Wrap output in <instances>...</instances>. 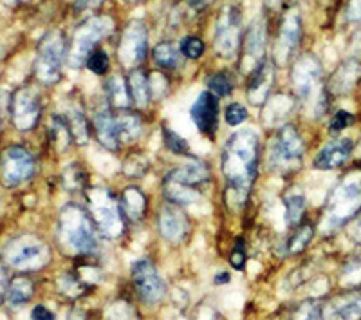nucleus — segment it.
Listing matches in <instances>:
<instances>
[{"mask_svg": "<svg viewBox=\"0 0 361 320\" xmlns=\"http://www.w3.org/2000/svg\"><path fill=\"white\" fill-rule=\"evenodd\" d=\"M259 136L251 129H244L226 141L222 150V176L238 205L250 197L259 169Z\"/></svg>", "mask_w": 361, "mask_h": 320, "instance_id": "1", "label": "nucleus"}, {"mask_svg": "<svg viewBox=\"0 0 361 320\" xmlns=\"http://www.w3.org/2000/svg\"><path fill=\"white\" fill-rule=\"evenodd\" d=\"M58 239L63 251L74 255H89L98 247L96 225L83 206L69 203L60 212L58 221Z\"/></svg>", "mask_w": 361, "mask_h": 320, "instance_id": "2", "label": "nucleus"}, {"mask_svg": "<svg viewBox=\"0 0 361 320\" xmlns=\"http://www.w3.org/2000/svg\"><path fill=\"white\" fill-rule=\"evenodd\" d=\"M209 177L204 161L192 158L164 177V197L177 206L193 205L201 197V185Z\"/></svg>", "mask_w": 361, "mask_h": 320, "instance_id": "3", "label": "nucleus"}, {"mask_svg": "<svg viewBox=\"0 0 361 320\" xmlns=\"http://www.w3.org/2000/svg\"><path fill=\"white\" fill-rule=\"evenodd\" d=\"M51 248L42 237L35 234H20L13 237L2 250L6 266L18 271H37L51 263Z\"/></svg>", "mask_w": 361, "mask_h": 320, "instance_id": "4", "label": "nucleus"}, {"mask_svg": "<svg viewBox=\"0 0 361 320\" xmlns=\"http://www.w3.org/2000/svg\"><path fill=\"white\" fill-rule=\"evenodd\" d=\"M322 66L312 54L300 57L293 67V85L302 102H312L316 116L327 111V98L322 89Z\"/></svg>", "mask_w": 361, "mask_h": 320, "instance_id": "5", "label": "nucleus"}, {"mask_svg": "<svg viewBox=\"0 0 361 320\" xmlns=\"http://www.w3.org/2000/svg\"><path fill=\"white\" fill-rule=\"evenodd\" d=\"M304 141L293 125H283L271 143L269 165L280 176L296 172L304 160Z\"/></svg>", "mask_w": 361, "mask_h": 320, "instance_id": "6", "label": "nucleus"}, {"mask_svg": "<svg viewBox=\"0 0 361 320\" xmlns=\"http://www.w3.org/2000/svg\"><path fill=\"white\" fill-rule=\"evenodd\" d=\"M67 44L62 31H49L38 44L35 58V76L45 85L56 83L60 80V69L66 62Z\"/></svg>", "mask_w": 361, "mask_h": 320, "instance_id": "7", "label": "nucleus"}, {"mask_svg": "<svg viewBox=\"0 0 361 320\" xmlns=\"http://www.w3.org/2000/svg\"><path fill=\"white\" fill-rule=\"evenodd\" d=\"M114 29V22L111 17H89L85 22L80 24V28L74 33L73 44L69 47V66L71 67H80L87 62V58L90 57L94 47L107 37Z\"/></svg>", "mask_w": 361, "mask_h": 320, "instance_id": "8", "label": "nucleus"}, {"mask_svg": "<svg viewBox=\"0 0 361 320\" xmlns=\"http://www.w3.org/2000/svg\"><path fill=\"white\" fill-rule=\"evenodd\" d=\"M90 218L94 221L96 228L102 232L105 237L116 239L125 232V221L121 206L116 201L109 190L94 189L89 194Z\"/></svg>", "mask_w": 361, "mask_h": 320, "instance_id": "9", "label": "nucleus"}, {"mask_svg": "<svg viewBox=\"0 0 361 320\" xmlns=\"http://www.w3.org/2000/svg\"><path fill=\"white\" fill-rule=\"evenodd\" d=\"M240 37H243V13L237 6H226L215 28V51L222 58L233 60L240 49Z\"/></svg>", "mask_w": 361, "mask_h": 320, "instance_id": "10", "label": "nucleus"}, {"mask_svg": "<svg viewBox=\"0 0 361 320\" xmlns=\"http://www.w3.org/2000/svg\"><path fill=\"white\" fill-rule=\"evenodd\" d=\"M37 161L24 147H9L0 156V181L4 186L22 185L35 174Z\"/></svg>", "mask_w": 361, "mask_h": 320, "instance_id": "11", "label": "nucleus"}, {"mask_svg": "<svg viewBox=\"0 0 361 320\" xmlns=\"http://www.w3.org/2000/svg\"><path fill=\"white\" fill-rule=\"evenodd\" d=\"M361 208V183L360 181L349 179L345 181L340 189L331 197L327 212V228L333 230L336 226H341L349 221L353 215H356L357 210Z\"/></svg>", "mask_w": 361, "mask_h": 320, "instance_id": "12", "label": "nucleus"}, {"mask_svg": "<svg viewBox=\"0 0 361 320\" xmlns=\"http://www.w3.org/2000/svg\"><path fill=\"white\" fill-rule=\"evenodd\" d=\"M132 283L140 299L148 306L161 302L166 295V284L152 261L148 259H140L132 264Z\"/></svg>", "mask_w": 361, "mask_h": 320, "instance_id": "13", "label": "nucleus"}, {"mask_svg": "<svg viewBox=\"0 0 361 320\" xmlns=\"http://www.w3.org/2000/svg\"><path fill=\"white\" fill-rule=\"evenodd\" d=\"M148 53V31L141 20L128 22L121 40H119L118 57L121 66L134 69L147 58Z\"/></svg>", "mask_w": 361, "mask_h": 320, "instance_id": "14", "label": "nucleus"}, {"mask_svg": "<svg viewBox=\"0 0 361 320\" xmlns=\"http://www.w3.org/2000/svg\"><path fill=\"white\" fill-rule=\"evenodd\" d=\"M9 112L18 131H31L37 127L42 114L40 95L33 87H20L13 93L9 102Z\"/></svg>", "mask_w": 361, "mask_h": 320, "instance_id": "15", "label": "nucleus"}, {"mask_svg": "<svg viewBox=\"0 0 361 320\" xmlns=\"http://www.w3.org/2000/svg\"><path fill=\"white\" fill-rule=\"evenodd\" d=\"M300 40H302V18L296 8L288 9L283 13V18L280 22L279 40L275 45V62L283 66L291 60L295 51L298 49Z\"/></svg>", "mask_w": 361, "mask_h": 320, "instance_id": "16", "label": "nucleus"}, {"mask_svg": "<svg viewBox=\"0 0 361 320\" xmlns=\"http://www.w3.org/2000/svg\"><path fill=\"white\" fill-rule=\"evenodd\" d=\"M190 116L195 127L206 136H214L219 127V100L209 90H204L193 102Z\"/></svg>", "mask_w": 361, "mask_h": 320, "instance_id": "17", "label": "nucleus"}, {"mask_svg": "<svg viewBox=\"0 0 361 320\" xmlns=\"http://www.w3.org/2000/svg\"><path fill=\"white\" fill-rule=\"evenodd\" d=\"M266 40H267L266 20H264V17H259L257 20L251 22L246 37H244L243 69H246V66H250L251 73H253V71L264 62L262 57H264V51H266Z\"/></svg>", "mask_w": 361, "mask_h": 320, "instance_id": "18", "label": "nucleus"}, {"mask_svg": "<svg viewBox=\"0 0 361 320\" xmlns=\"http://www.w3.org/2000/svg\"><path fill=\"white\" fill-rule=\"evenodd\" d=\"M273 83H275V66L271 60H264L251 73L250 83H247V100H250L251 105L262 107L267 102Z\"/></svg>", "mask_w": 361, "mask_h": 320, "instance_id": "19", "label": "nucleus"}, {"mask_svg": "<svg viewBox=\"0 0 361 320\" xmlns=\"http://www.w3.org/2000/svg\"><path fill=\"white\" fill-rule=\"evenodd\" d=\"M159 232L170 242L185 241V237L190 232V225L185 213L180 212V206L169 203V205H164L161 208Z\"/></svg>", "mask_w": 361, "mask_h": 320, "instance_id": "20", "label": "nucleus"}, {"mask_svg": "<svg viewBox=\"0 0 361 320\" xmlns=\"http://www.w3.org/2000/svg\"><path fill=\"white\" fill-rule=\"evenodd\" d=\"M354 143L349 138H341V140L333 141V143L325 145L314 158V167L320 170H333L341 167L345 161L349 160L353 154Z\"/></svg>", "mask_w": 361, "mask_h": 320, "instance_id": "21", "label": "nucleus"}, {"mask_svg": "<svg viewBox=\"0 0 361 320\" xmlns=\"http://www.w3.org/2000/svg\"><path fill=\"white\" fill-rule=\"evenodd\" d=\"M92 127L99 143L109 150H118L121 147L118 140V131H116V116L111 109H99L92 118Z\"/></svg>", "mask_w": 361, "mask_h": 320, "instance_id": "22", "label": "nucleus"}, {"mask_svg": "<svg viewBox=\"0 0 361 320\" xmlns=\"http://www.w3.org/2000/svg\"><path fill=\"white\" fill-rule=\"evenodd\" d=\"M361 76V66L356 60H347L345 64H341L340 69L334 73V76L331 78V85L329 89L336 93V95H347L353 90V87L356 85V82Z\"/></svg>", "mask_w": 361, "mask_h": 320, "instance_id": "23", "label": "nucleus"}, {"mask_svg": "<svg viewBox=\"0 0 361 320\" xmlns=\"http://www.w3.org/2000/svg\"><path fill=\"white\" fill-rule=\"evenodd\" d=\"M116 131H118L119 143H134L143 132V122L135 112L125 111L116 118Z\"/></svg>", "mask_w": 361, "mask_h": 320, "instance_id": "24", "label": "nucleus"}, {"mask_svg": "<svg viewBox=\"0 0 361 320\" xmlns=\"http://www.w3.org/2000/svg\"><path fill=\"white\" fill-rule=\"evenodd\" d=\"M128 93H130V100L140 107V109H145V107L150 103L152 100V90H150V80H148L147 74L143 71H132V74H128L127 78Z\"/></svg>", "mask_w": 361, "mask_h": 320, "instance_id": "25", "label": "nucleus"}, {"mask_svg": "<svg viewBox=\"0 0 361 320\" xmlns=\"http://www.w3.org/2000/svg\"><path fill=\"white\" fill-rule=\"evenodd\" d=\"M119 206H121V212H123L125 218L130 219V221H141L145 215V210H147V197L140 189L130 186L121 196Z\"/></svg>", "mask_w": 361, "mask_h": 320, "instance_id": "26", "label": "nucleus"}, {"mask_svg": "<svg viewBox=\"0 0 361 320\" xmlns=\"http://www.w3.org/2000/svg\"><path fill=\"white\" fill-rule=\"evenodd\" d=\"M35 292L33 280L27 279L24 275H18L15 279L9 280L8 292H6V300L11 304L13 308H18V306H24Z\"/></svg>", "mask_w": 361, "mask_h": 320, "instance_id": "27", "label": "nucleus"}, {"mask_svg": "<svg viewBox=\"0 0 361 320\" xmlns=\"http://www.w3.org/2000/svg\"><path fill=\"white\" fill-rule=\"evenodd\" d=\"M107 100L112 107H118V109H127L130 105V93H128L127 80L119 74L111 76L107 82Z\"/></svg>", "mask_w": 361, "mask_h": 320, "instance_id": "28", "label": "nucleus"}, {"mask_svg": "<svg viewBox=\"0 0 361 320\" xmlns=\"http://www.w3.org/2000/svg\"><path fill=\"white\" fill-rule=\"evenodd\" d=\"M180 49L179 45L173 42H161L152 49L154 62L163 69H176L180 62Z\"/></svg>", "mask_w": 361, "mask_h": 320, "instance_id": "29", "label": "nucleus"}, {"mask_svg": "<svg viewBox=\"0 0 361 320\" xmlns=\"http://www.w3.org/2000/svg\"><path fill=\"white\" fill-rule=\"evenodd\" d=\"M283 206H286V219L289 226H298L305 213V196L298 190L283 194Z\"/></svg>", "mask_w": 361, "mask_h": 320, "instance_id": "30", "label": "nucleus"}, {"mask_svg": "<svg viewBox=\"0 0 361 320\" xmlns=\"http://www.w3.org/2000/svg\"><path fill=\"white\" fill-rule=\"evenodd\" d=\"M334 320H361V295L341 300L333 309Z\"/></svg>", "mask_w": 361, "mask_h": 320, "instance_id": "31", "label": "nucleus"}, {"mask_svg": "<svg viewBox=\"0 0 361 320\" xmlns=\"http://www.w3.org/2000/svg\"><path fill=\"white\" fill-rule=\"evenodd\" d=\"M87 288H89V284L80 273H67L58 280V290L67 297H80Z\"/></svg>", "mask_w": 361, "mask_h": 320, "instance_id": "32", "label": "nucleus"}, {"mask_svg": "<svg viewBox=\"0 0 361 320\" xmlns=\"http://www.w3.org/2000/svg\"><path fill=\"white\" fill-rule=\"evenodd\" d=\"M312 234H314V230H312L311 225L298 226V228H296V232L291 235V239H289V242H288L289 254H300V251H304L305 248H307L309 242H311Z\"/></svg>", "mask_w": 361, "mask_h": 320, "instance_id": "33", "label": "nucleus"}, {"mask_svg": "<svg viewBox=\"0 0 361 320\" xmlns=\"http://www.w3.org/2000/svg\"><path fill=\"white\" fill-rule=\"evenodd\" d=\"M208 90L217 98L230 96L231 90H233V80L228 73H215L214 76L208 78Z\"/></svg>", "mask_w": 361, "mask_h": 320, "instance_id": "34", "label": "nucleus"}, {"mask_svg": "<svg viewBox=\"0 0 361 320\" xmlns=\"http://www.w3.org/2000/svg\"><path fill=\"white\" fill-rule=\"evenodd\" d=\"M163 141L164 147L169 148L173 154H179V156H186L190 152V145L185 138H180L177 132H173L172 129L163 127Z\"/></svg>", "mask_w": 361, "mask_h": 320, "instance_id": "35", "label": "nucleus"}, {"mask_svg": "<svg viewBox=\"0 0 361 320\" xmlns=\"http://www.w3.org/2000/svg\"><path fill=\"white\" fill-rule=\"evenodd\" d=\"M85 66L89 67L90 73L94 74H105L109 71V66H111V60H109V54L103 49H96L90 53V57L87 58Z\"/></svg>", "mask_w": 361, "mask_h": 320, "instance_id": "36", "label": "nucleus"}, {"mask_svg": "<svg viewBox=\"0 0 361 320\" xmlns=\"http://www.w3.org/2000/svg\"><path fill=\"white\" fill-rule=\"evenodd\" d=\"M179 49L183 57L190 58V60H197L204 53V42L197 37H186L179 44Z\"/></svg>", "mask_w": 361, "mask_h": 320, "instance_id": "37", "label": "nucleus"}, {"mask_svg": "<svg viewBox=\"0 0 361 320\" xmlns=\"http://www.w3.org/2000/svg\"><path fill=\"white\" fill-rule=\"evenodd\" d=\"M293 320H324V313L314 300H309V302L298 306V309L293 315Z\"/></svg>", "mask_w": 361, "mask_h": 320, "instance_id": "38", "label": "nucleus"}, {"mask_svg": "<svg viewBox=\"0 0 361 320\" xmlns=\"http://www.w3.org/2000/svg\"><path fill=\"white\" fill-rule=\"evenodd\" d=\"M247 119V109L243 103H230L226 109V124L231 127H238Z\"/></svg>", "mask_w": 361, "mask_h": 320, "instance_id": "39", "label": "nucleus"}, {"mask_svg": "<svg viewBox=\"0 0 361 320\" xmlns=\"http://www.w3.org/2000/svg\"><path fill=\"white\" fill-rule=\"evenodd\" d=\"M85 179H87L85 174H83L82 169L76 167V165L69 167V169L66 170V174H63V185L71 190L82 189V186L85 185Z\"/></svg>", "mask_w": 361, "mask_h": 320, "instance_id": "40", "label": "nucleus"}, {"mask_svg": "<svg viewBox=\"0 0 361 320\" xmlns=\"http://www.w3.org/2000/svg\"><path fill=\"white\" fill-rule=\"evenodd\" d=\"M230 263L235 270H244L246 266V248H244V239H237L235 248L230 255Z\"/></svg>", "mask_w": 361, "mask_h": 320, "instance_id": "41", "label": "nucleus"}, {"mask_svg": "<svg viewBox=\"0 0 361 320\" xmlns=\"http://www.w3.org/2000/svg\"><path fill=\"white\" fill-rule=\"evenodd\" d=\"M354 124V116L347 111H338L331 122V132H341Z\"/></svg>", "mask_w": 361, "mask_h": 320, "instance_id": "42", "label": "nucleus"}, {"mask_svg": "<svg viewBox=\"0 0 361 320\" xmlns=\"http://www.w3.org/2000/svg\"><path fill=\"white\" fill-rule=\"evenodd\" d=\"M345 17L349 22L361 20V0H349L347 9H345Z\"/></svg>", "mask_w": 361, "mask_h": 320, "instance_id": "43", "label": "nucleus"}, {"mask_svg": "<svg viewBox=\"0 0 361 320\" xmlns=\"http://www.w3.org/2000/svg\"><path fill=\"white\" fill-rule=\"evenodd\" d=\"M31 319L33 320H54V313L51 309H47L45 306L38 304L35 306L33 312H31Z\"/></svg>", "mask_w": 361, "mask_h": 320, "instance_id": "44", "label": "nucleus"}, {"mask_svg": "<svg viewBox=\"0 0 361 320\" xmlns=\"http://www.w3.org/2000/svg\"><path fill=\"white\" fill-rule=\"evenodd\" d=\"M99 4H103V0H76V11H89V9L98 8Z\"/></svg>", "mask_w": 361, "mask_h": 320, "instance_id": "45", "label": "nucleus"}, {"mask_svg": "<svg viewBox=\"0 0 361 320\" xmlns=\"http://www.w3.org/2000/svg\"><path fill=\"white\" fill-rule=\"evenodd\" d=\"M8 273H6V270L2 266H0V300L4 299L6 297V292H8Z\"/></svg>", "mask_w": 361, "mask_h": 320, "instance_id": "46", "label": "nucleus"}, {"mask_svg": "<svg viewBox=\"0 0 361 320\" xmlns=\"http://www.w3.org/2000/svg\"><path fill=\"white\" fill-rule=\"evenodd\" d=\"M215 0H188L190 8L193 9V11H202V9L208 8L209 4H214Z\"/></svg>", "mask_w": 361, "mask_h": 320, "instance_id": "47", "label": "nucleus"}, {"mask_svg": "<svg viewBox=\"0 0 361 320\" xmlns=\"http://www.w3.org/2000/svg\"><path fill=\"white\" fill-rule=\"evenodd\" d=\"M350 234H353L354 241L360 242L361 244V218H357V221L353 225V230H350Z\"/></svg>", "mask_w": 361, "mask_h": 320, "instance_id": "48", "label": "nucleus"}, {"mask_svg": "<svg viewBox=\"0 0 361 320\" xmlns=\"http://www.w3.org/2000/svg\"><path fill=\"white\" fill-rule=\"evenodd\" d=\"M230 273L228 271H219L217 277H215V284H228L230 283Z\"/></svg>", "mask_w": 361, "mask_h": 320, "instance_id": "49", "label": "nucleus"}, {"mask_svg": "<svg viewBox=\"0 0 361 320\" xmlns=\"http://www.w3.org/2000/svg\"><path fill=\"white\" fill-rule=\"evenodd\" d=\"M128 2H141V0H128Z\"/></svg>", "mask_w": 361, "mask_h": 320, "instance_id": "50", "label": "nucleus"}, {"mask_svg": "<svg viewBox=\"0 0 361 320\" xmlns=\"http://www.w3.org/2000/svg\"><path fill=\"white\" fill-rule=\"evenodd\" d=\"M20 2H24V0H20Z\"/></svg>", "mask_w": 361, "mask_h": 320, "instance_id": "51", "label": "nucleus"}]
</instances>
